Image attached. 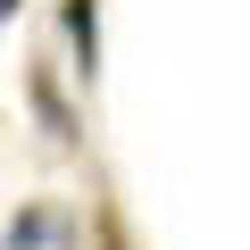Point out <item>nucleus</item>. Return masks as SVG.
<instances>
[{
	"instance_id": "obj_1",
	"label": "nucleus",
	"mask_w": 250,
	"mask_h": 250,
	"mask_svg": "<svg viewBox=\"0 0 250 250\" xmlns=\"http://www.w3.org/2000/svg\"><path fill=\"white\" fill-rule=\"evenodd\" d=\"M0 242H9V250H50V242H59V250H83V242H75V225H67L50 200H25V208L9 217V233H0Z\"/></svg>"
},
{
	"instance_id": "obj_2",
	"label": "nucleus",
	"mask_w": 250,
	"mask_h": 250,
	"mask_svg": "<svg viewBox=\"0 0 250 250\" xmlns=\"http://www.w3.org/2000/svg\"><path fill=\"white\" fill-rule=\"evenodd\" d=\"M59 25H67V67L92 83L100 75V0H59Z\"/></svg>"
},
{
	"instance_id": "obj_3",
	"label": "nucleus",
	"mask_w": 250,
	"mask_h": 250,
	"mask_svg": "<svg viewBox=\"0 0 250 250\" xmlns=\"http://www.w3.org/2000/svg\"><path fill=\"white\" fill-rule=\"evenodd\" d=\"M25 92H34V117H42V134L59 142V150H75V108H67V92H59V75L34 59L25 67Z\"/></svg>"
},
{
	"instance_id": "obj_4",
	"label": "nucleus",
	"mask_w": 250,
	"mask_h": 250,
	"mask_svg": "<svg viewBox=\"0 0 250 250\" xmlns=\"http://www.w3.org/2000/svg\"><path fill=\"white\" fill-rule=\"evenodd\" d=\"M92 250H134V233H125V208H117L108 192L92 200Z\"/></svg>"
},
{
	"instance_id": "obj_5",
	"label": "nucleus",
	"mask_w": 250,
	"mask_h": 250,
	"mask_svg": "<svg viewBox=\"0 0 250 250\" xmlns=\"http://www.w3.org/2000/svg\"><path fill=\"white\" fill-rule=\"evenodd\" d=\"M9 17H17V0H0V25H9Z\"/></svg>"
},
{
	"instance_id": "obj_6",
	"label": "nucleus",
	"mask_w": 250,
	"mask_h": 250,
	"mask_svg": "<svg viewBox=\"0 0 250 250\" xmlns=\"http://www.w3.org/2000/svg\"><path fill=\"white\" fill-rule=\"evenodd\" d=\"M0 250H9V242H0Z\"/></svg>"
}]
</instances>
